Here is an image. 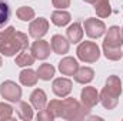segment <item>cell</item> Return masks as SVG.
<instances>
[{"instance_id": "cell-9", "label": "cell", "mask_w": 123, "mask_h": 121, "mask_svg": "<svg viewBox=\"0 0 123 121\" xmlns=\"http://www.w3.org/2000/svg\"><path fill=\"white\" fill-rule=\"evenodd\" d=\"M72 81L69 80V78H64V77H59V78H56L55 81H53V84H52V90L53 93L57 95V97H67L69 94H70V91H72Z\"/></svg>"}, {"instance_id": "cell-2", "label": "cell", "mask_w": 123, "mask_h": 121, "mask_svg": "<svg viewBox=\"0 0 123 121\" xmlns=\"http://www.w3.org/2000/svg\"><path fill=\"white\" fill-rule=\"evenodd\" d=\"M63 104V114L62 118L67 121H76V120H83L87 117L90 108H87L85 104H80L76 98H64L62 100Z\"/></svg>"}, {"instance_id": "cell-29", "label": "cell", "mask_w": 123, "mask_h": 121, "mask_svg": "<svg viewBox=\"0 0 123 121\" xmlns=\"http://www.w3.org/2000/svg\"><path fill=\"white\" fill-rule=\"evenodd\" d=\"M37 120L39 121H53L55 120V117H53V114L46 108H43V110H40L39 111V114H37Z\"/></svg>"}, {"instance_id": "cell-12", "label": "cell", "mask_w": 123, "mask_h": 121, "mask_svg": "<svg viewBox=\"0 0 123 121\" xmlns=\"http://www.w3.org/2000/svg\"><path fill=\"white\" fill-rule=\"evenodd\" d=\"M59 70L63 76H74L76 71L79 70V64L73 57H64L59 63Z\"/></svg>"}, {"instance_id": "cell-13", "label": "cell", "mask_w": 123, "mask_h": 121, "mask_svg": "<svg viewBox=\"0 0 123 121\" xmlns=\"http://www.w3.org/2000/svg\"><path fill=\"white\" fill-rule=\"evenodd\" d=\"M30 103L31 105L34 107V110L40 111L46 107V103H47V95L46 93L42 90V88H36L33 90V93L30 94Z\"/></svg>"}, {"instance_id": "cell-30", "label": "cell", "mask_w": 123, "mask_h": 121, "mask_svg": "<svg viewBox=\"0 0 123 121\" xmlns=\"http://www.w3.org/2000/svg\"><path fill=\"white\" fill-rule=\"evenodd\" d=\"M16 31V29L13 27V26H10V27H7V29H4L3 31H0V41H3V40H6V38H9L13 33Z\"/></svg>"}, {"instance_id": "cell-33", "label": "cell", "mask_w": 123, "mask_h": 121, "mask_svg": "<svg viewBox=\"0 0 123 121\" xmlns=\"http://www.w3.org/2000/svg\"><path fill=\"white\" fill-rule=\"evenodd\" d=\"M3 66V60H1V57H0V67Z\"/></svg>"}, {"instance_id": "cell-7", "label": "cell", "mask_w": 123, "mask_h": 121, "mask_svg": "<svg viewBox=\"0 0 123 121\" xmlns=\"http://www.w3.org/2000/svg\"><path fill=\"white\" fill-rule=\"evenodd\" d=\"M31 54L34 56V59L37 60H46L49 56H50V46L46 40H42V38H37L36 41H33L30 47Z\"/></svg>"}, {"instance_id": "cell-3", "label": "cell", "mask_w": 123, "mask_h": 121, "mask_svg": "<svg viewBox=\"0 0 123 121\" xmlns=\"http://www.w3.org/2000/svg\"><path fill=\"white\" fill-rule=\"evenodd\" d=\"M76 54L83 63H96L100 57V50L93 41H82L76 50Z\"/></svg>"}, {"instance_id": "cell-23", "label": "cell", "mask_w": 123, "mask_h": 121, "mask_svg": "<svg viewBox=\"0 0 123 121\" xmlns=\"http://www.w3.org/2000/svg\"><path fill=\"white\" fill-rule=\"evenodd\" d=\"M16 113L19 116V118L22 120H31L33 118V110H31L30 104H27L26 101H19V105L16 108Z\"/></svg>"}, {"instance_id": "cell-22", "label": "cell", "mask_w": 123, "mask_h": 121, "mask_svg": "<svg viewBox=\"0 0 123 121\" xmlns=\"http://www.w3.org/2000/svg\"><path fill=\"white\" fill-rule=\"evenodd\" d=\"M34 56L31 54V51L29 53L27 50H22L17 56H16V66L19 67H29L34 63Z\"/></svg>"}, {"instance_id": "cell-5", "label": "cell", "mask_w": 123, "mask_h": 121, "mask_svg": "<svg viewBox=\"0 0 123 121\" xmlns=\"http://www.w3.org/2000/svg\"><path fill=\"white\" fill-rule=\"evenodd\" d=\"M85 31L90 38H99V37H102L105 34L106 26H105V23L102 20L90 17V19L85 20Z\"/></svg>"}, {"instance_id": "cell-18", "label": "cell", "mask_w": 123, "mask_h": 121, "mask_svg": "<svg viewBox=\"0 0 123 121\" xmlns=\"http://www.w3.org/2000/svg\"><path fill=\"white\" fill-rule=\"evenodd\" d=\"M70 20H72L70 13H69V11H64L63 9L56 10V11L52 13V23H53L55 26H57V27H64V26H67V24L70 23Z\"/></svg>"}, {"instance_id": "cell-25", "label": "cell", "mask_w": 123, "mask_h": 121, "mask_svg": "<svg viewBox=\"0 0 123 121\" xmlns=\"http://www.w3.org/2000/svg\"><path fill=\"white\" fill-rule=\"evenodd\" d=\"M103 54L107 60L112 61H117L122 59L123 51L120 50V47H107V46H103Z\"/></svg>"}, {"instance_id": "cell-6", "label": "cell", "mask_w": 123, "mask_h": 121, "mask_svg": "<svg viewBox=\"0 0 123 121\" xmlns=\"http://www.w3.org/2000/svg\"><path fill=\"white\" fill-rule=\"evenodd\" d=\"M49 30V22L47 19L44 17H39V19H34L29 26V34H30L33 38H42Z\"/></svg>"}, {"instance_id": "cell-24", "label": "cell", "mask_w": 123, "mask_h": 121, "mask_svg": "<svg viewBox=\"0 0 123 121\" xmlns=\"http://www.w3.org/2000/svg\"><path fill=\"white\" fill-rule=\"evenodd\" d=\"M12 17V9L7 0H0V29L10 20Z\"/></svg>"}, {"instance_id": "cell-32", "label": "cell", "mask_w": 123, "mask_h": 121, "mask_svg": "<svg viewBox=\"0 0 123 121\" xmlns=\"http://www.w3.org/2000/svg\"><path fill=\"white\" fill-rule=\"evenodd\" d=\"M83 1H85V3H89V4H93L96 0H83Z\"/></svg>"}, {"instance_id": "cell-19", "label": "cell", "mask_w": 123, "mask_h": 121, "mask_svg": "<svg viewBox=\"0 0 123 121\" xmlns=\"http://www.w3.org/2000/svg\"><path fill=\"white\" fill-rule=\"evenodd\" d=\"M99 101L102 103V105L106 110H113V108H116V105L119 103V98L115 97L113 94H110L109 91H106L103 88V90L100 91V94H99Z\"/></svg>"}, {"instance_id": "cell-10", "label": "cell", "mask_w": 123, "mask_h": 121, "mask_svg": "<svg viewBox=\"0 0 123 121\" xmlns=\"http://www.w3.org/2000/svg\"><path fill=\"white\" fill-rule=\"evenodd\" d=\"M80 98H82V104H85L87 108H93L97 103H99V93L94 87H85L80 93Z\"/></svg>"}, {"instance_id": "cell-34", "label": "cell", "mask_w": 123, "mask_h": 121, "mask_svg": "<svg viewBox=\"0 0 123 121\" xmlns=\"http://www.w3.org/2000/svg\"><path fill=\"white\" fill-rule=\"evenodd\" d=\"M120 30H122V36H123V27H122V29H120Z\"/></svg>"}, {"instance_id": "cell-14", "label": "cell", "mask_w": 123, "mask_h": 121, "mask_svg": "<svg viewBox=\"0 0 123 121\" xmlns=\"http://www.w3.org/2000/svg\"><path fill=\"white\" fill-rule=\"evenodd\" d=\"M66 36H67L69 41L73 43V44H77L79 41H82V38H83V29H82V24H80L79 22L70 24V26L67 27V30H66Z\"/></svg>"}, {"instance_id": "cell-16", "label": "cell", "mask_w": 123, "mask_h": 121, "mask_svg": "<svg viewBox=\"0 0 123 121\" xmlns=\"http://www.w3.org/2000/svg\"><path fill=\"white\" fill-rule=\"evenodd\" d=\"M94 78V71L90 67H79L74 74V81L79 84H89Z\"/></svg>"}, {"instance_id": "cell-26", "label": "cell", "mask_w": 123, "mask_h": 121, "mask_svg": "<svg viewBox=\"0 0 123 121\" xmlns=\"http://www.w3.org/2000/svg\"><path fill=\"white\" fill-rule=\"evenodd\" d=\"M34 10L29 7V6H23V7H19L17 11H16V16L22 20V22H30L34 19Z\"/></svg>"}, {"instance_id": "cell-4", "label": "cell", "mask_w": 123, "mask_h": 121, "mask_svg": "<svg viewBox=\"0 0 123 121\" xmlns=\"http://www.w3.org/2000/svg\"><path fill=\"white\" fill-rule=\"evenodd\" d=\"M0 94L10 103H19L22 98V88L12 80H6L0 86Z\"/></svg>"}, {"instance_id": "cell-28", "label": "cell", "mask_w": 123, "mask_h": 121, "mask_svg": "<svg viewBox=\"0 0 123 121\" xmlns=\"http://www.w3.org/2000/svg\"><path fill=\"white\" fill-rule=\"evenodd\" d=\"M13 117V108L12 105L6 104V103H0V121L10 120Z\"/></svg>"}, {"instance_id": "cell-17", "label": "cell", "mask_w": 123, "mask_h": 121, "mask_svg": "<svg viewBox=\"0 0 123 121\" xmlns=\"http://www.w3.org/2000/svg\"><path fill=\"white\" fill-rule=\"evenodd\" d=\"M105 90L109 91L110 94H113L115 97H120L122 94V81L117 76H110L107 80H106V86H105Z\"/></svg>"}, {"instance_id": "cell-1", "label": "cell", "mask_w": 123, "mask_h": 121, "mask_svg": "<svg viewBox=\"0 0 123 121\" xmlns=\"http://www.w3.org/2000/svg\"><path fill=\"white\" fill-rule=\"evenodd\" d=\"M29 47V38L22 31H14L9 38L0 41V53L6 57H13L16 53Z\"/></svg>"}, {"instance_id": "cell-31", "label": "cell", "mask_w": 123, "mask_h": 121, "mask_svg": "<svg viewBox=\"0 0 123 121\" xmlns=\"http://www.w3.org/2000/svg\"><path fill=\"white\" fill-rule=\"evenodd\" d=\"M52 4L57 9H66L70 6V0H52Z\"/></svg>"}, {"instance_id": "cell-21", "label": "cell", "mask_w": 123, "mask_h": 121, "mask_svg": "<svg viewBox=\"0 0 123 121\" xmlns=\"http://www.w3.org/2000/svg\"><path fill=\"white\" fill-rule=\"evenodd\" d=\"M55 73H56V68L49 63H44L37 68V76L43 81H50L55 77Z\"/></svg>"}, {"instance_id": "cell-20", "label": "cell", "mask_w": 123, "mask_h": 121, "mask_svg": "<svg viewBox=\"0 0 123 121\" xmlns=\"http://www.w3.org/2000/svg\"><path fill=\"white\" fill-rule=\"evenodd\" d=\"M94 10L96 14L100 19H106L112 14V7H110V1L109 0H96L94 3Z\"/></svg>"}, {"instance_id": "cell-11", "label": "cell", "mask_w": 123, "mask_h": 121, "mask_svg": "<svg viewBox=\"0 0 123 121\" xmlns=\"http://www.w3.org/2000/svg\"><path fill=\"white\" fill-rule=\"evenodd\" d=\"M52 50L56 53V54H66L69 53V49H70V41L69 38L63 37L62 34H55L52 37Z\"/></svg>"}, {"instance_id": "cell-8", "label": "cell", "mask_w": 123, "mask_h": 121, "mask_svg": "<svg viewBox=\"0 0 123 121\" xmlns=\"http://www.w3.org/2000/svg\"><path fill=\"white\" fill-rule=\"evenodd\" d=\"M103 46H107V47H122L123 46V36H122L120 27L112 26L107 30V34H106L105 41H103Z\"/></svg>"}, {"instance_id": "cell-15", "label": "cell", "mask_w": 123, "mask_h": 121, "mask_svg": "<svg viewBox=\"0 0 123 121\" xmlns=\"http://www.w3.org/2000/svg\"><path fill=\"white\" fill-rule=\"evenodd\" d=\"M19 80L23 86L26 87H34L37 84V80H39V76H37V71L31 70V68H26L23 71H20L19 74Z\"/></svg>"}, {"instance_id": "cell-27", "label": "cell", "mask_w": 123, "mask_h": 121, "mask_svg": "<svg viewBox=\"0 0 123 121\" xmlns=\"http://www.w3.org/2000/svg\"><path fill=\"white\" fill-rule=\"evenodd\" d=\"M47 110L53 114L55 118L60 117L63 114V104H62V100H50V103L47 104Z\"/></svg>"}]
</instances>
